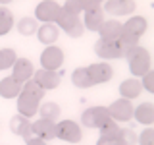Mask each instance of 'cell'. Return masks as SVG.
<instances>
[{
    "label": "cell",
    "instance_id": "obj_18",
    "mask_svg": "<svg viewBox=\"0 0 154 145\" xmlns=\"http://www.w3.org/2000/svg\"><path fill=\"white\" fill-rule=\"evenodd\" d=\"M37 35H38V41H41L42 45L50 47V45H54L58 41V37H60V27H56V23H45V25H41L37 29Z\"/></svg>",
    "mask_w": 154,
    "mask_h": 145
},
{
    "label": "cell",
    "instance_id": "obj_3",
    "mask_svg": "<svg viewBox=\"0 0 154 145\" xmlns=\"http://www.w3.org/2000/svg\"><path fill=\"white\" fill-rule=\"evenodd\" d=\"M108 120H110V114L106 106H91L81 114V122H83L85 128H100Z\"/></svg>",
    "mask_w": 154,
    "mask_h": 145
},
{
    "label": "cell",
    "instance_id": "obj_9",
    "mask_svg": "<svg viewBox=\"0 0 154 145\" xmlns=\"http://www.w3.org/2000/svg\"><path fill=\"white\" fill-rule=\"evenodd\" d=\"M35 74V66H33L31 60H27V58H17L16 62H14L12 66V77L19 83H25L29 81Z\"/></svg>",
    "mask_w": 154,
    "mask_h": 145
},
{
    "label": "cell",
    "instance_id": "obj_23",
    "mask_svg": "<svg viewBox=\"0 0 154 145\" xmlns=\"http://www.w3.org/2000/svg\"><path fill=\"white\" fill-rule=\"evenodd\" d=\"M37 112L41 114V118L50 120V122H56V120L60 118L62 110H60V106H58L56 103H45V105H41V106H38V110H37Z\"/></svg>",
    "mask_w": 154,
    "mask_h": 145
},
{
    "label": "cell",
    "instance_id": "obj_20",
    "mask_svg": "<svg viewBox=\"0 0 154 145\" xmlns=\"http://www.w3.org/2000/svg\"><path fill=\"white\" fill-rule=\"evenodd\" d=\"M133 118L139 124L152 126L154 124V105L152 103H141L137 108H133Z\"/></svg>",
    "mask_w": 154,
    "mask_h": 145
},
{
    "label": "cell",
    "instance_id": "obj_22",
    "mask_svg": "<svg viewBox=\"0 0 154 145\" xmlns=\"http://www.w3.org/2000/svg\"><path fill=\"white\" fill-rule=\"evenodd\" d=\"M71 81H73L75 87H79V89H89V87H93V79H91L89 72H87V68H77L73 70V74H71Z\"/></svg>",
    "mask_w": 154,
    "mask_h": 145
},
{
    "label": "cell",
    "instance_id": "obj_24",
    "mask_svg": "<svg viewBox=\"0 0 154 145\" xmlns=\"http://www.w3.org/2000/svg\"><path fill=\"white\" fill-rule=\"evenodd\" d=\"M77 21H81L79 16H73V14L66 12V10H60V14H58V18H56V27H62L64 31H67V29H71Z\"/></svg>",
    "mask_w": 154,
    "mask_h": 145
},
{
    "label": "cell",
    "instance_id": "obj_28",
    "mask_svg": "<svg viewBox=\"0 0 154 145\" xmlns=\"http://www.w3.org/2000/svg\"><path fill=\"white\" fill-rule=\"evenodd\" d=\"M16 60H17V56H16L14 48H0V72L10 70Z\"/></svg>",
    "mask_w": 154,
    "mask_h": 145
},
{
    "label": "cell",
    "instance_id": "obj_29",
    "mask_svg": "<svg viewBox=\"0 0 154 145\" xmlns=\"http://www.w3.org/2000/svg\"><path fill=\"white\" fill-rule=\"evenodd\" d=\"M135 143H137V134L129 128H125V130L119 128V134L116 137V145H135Z\"/></svg>",
    "mask_w": 154,
    "mask_h": 145
},
{
    "label": "cell",
    "instance_id": "obj_16",
    "mask_svg": "<svg viewBox=\"0 0 154 145\" xmlns=\"http://www.w3.org/2000/svg\"><path fill=\"white\" fill-rule=\"evenodd\" d=\"M104 23V10L100 6L85 10V18H83V27L89 31H98L100 25Z\"/></svg>",
    "mask_w": 154,
    "mask_h": 145
},
{
    "label": "cell",
    "instance_id": "obj_37",
    "mask_svg": "<svg viewBox=\"0 0 154 145\" xmlns=\"http://www.w3.org/2000/svg\"><path fill=\"white\" fill-rule=\"evenodd\" d=\"M96 145H116V139H108V137H98Z\"/></svg>",
    "mask_w": 154,
    "mask_h": 145
},
{
    "label": "cell",
    "instance_id": "obj_5",
    "mask_svg": "<svg viewBox=\"0 0 154 145\" xmlns=\"http://www.w3.org/2000/svg\"><path fill=\"white\" fill-rule=\"evenodd\" d=\"M133 108L135 106L131 105V101L118 99L108 106V114L114 122H129V120L133 118Z\"/></svg>",
    "mask_w": 154,
    "mask_h": 145
},
{
    "label": "cell",
    "instance_id": "obj_15",
    "mask_svg": "<svg viewBox=\"0 0 154 145\" xmlns=\"http://www.w3.org/2000/svg\"><path fill=\"white\" fill-rule=\"evenodd\" d=\"M104 10L110 16H129L135 10V0H108Z\"/></svg>",
    "mask_w": 154,
    "mask_h": 145
},
{
    "label": "cell",
    "instance_id": "obj_25",
    "mask_svg": "<svg viewBox=\"0 0 154 145\" xmlns=\"http://www.w3.org/2000/svg\"><path fill=\"white\" fill-rule=\"evenodd\" d=\"M116 43H118V47H119L122 58H125V56H127V54L133 50L135 47H139V39H135V37H129V35H125V33H122V37H119Z\"/></svg>",
    "mask_w": 154,
    "mask_h": 145
},
{
    "label": "cell",
    "instance_id": "obj_39",
    "mask_svg": "<svg viewBox=\"0 0 154 145\" xmlns=\"http://www.w3.org/2000/svg\"><path fill=\"white\" fill-rule=\"evenodd\" d=\"M10 2H14V0H0V4H10Z\"/></svg>",
    "mask_w": 154,
    "mask_h": 145
},
{
    "label": "cell",
    "instance_id": "obj_1",
    "mask_svg": "<svg viewBox=\"0 0 154 145\" xmlns=\"http://www.w3.org/2000/svg\"><path fill=\"white\" fill-rule=\"evenodd\" d=\"M125 58H127L131 74L137 77H143L148 70H152L150 68V54H148V50L144 47H135Z\"/></svg>",
    "mask_w": 154,
    "mask_h": 145
},
{
    "label": "cell",
    "instance_id": "obj_12",
    "mask_svg": "<svg viewBox=\"0 0 154 145\" xmlns=\"http://www.w3.org/2000/svg\"><path fill=\"white\" fill-rule=\"evenodd\" d=\"M94 52L98 54L102 60H116V58H122V52H119V47L116 41H104V39H98L94 45Z\"/></svg>",
    "mask_w": 154,
    "mask_h": 145
},
{
    "label": "cell",
    "instance_id": "obj_8",
    "mask_svg": "<svg viewBox=\"0 0 154 145\" xmlns=\"http://www.w3.org/2000/svg\"><path fill=\"white\" fill-rule=\"evenodd\" d=\"M33 79L37 81L38 85H41V89L45 91H52V89H56L58 85H60V81H62V76H60V72H52V70H37L35 74H33Z\"/></svg>",
    "mask_w": 154,
    "mask_h": 145
},
{
    "label": "cell",
    "instance_id": "obj_34",
    "mask_svg": "<svg viewBox=\"0 0 154 145\" xmlns=\"http://www.w3.org/2000/svg\"><path fill=\"white\" fill-rule=\"evenodd\" d=\"M141 85H143V89L148 91V93H154V72H152V70H148L146 74L143 76Z\"/></svg>",
    "mask_w": 154,
    "mask_h": 145
},
{
    "label": "cell",
    "instance_id": "obj_36",
    "mask_svg": "<svg viewBox=\"0 0 154 145\" xmlns=\"http://www.w3.org/2000/svg\"><path fill=\"white\" fill-rule=\"evenodd\" d=\"M100 2H102V0H81V4H83V12H85V10L100 6Z\"/></svg>",
    "mask_w": 154,
    "mask_h": 145
},
{
    "label": "cell",
    "instance_id": "obj_6",
    "mask_svg": "<svg viewBox=\"0 0 154 145\" xmlns=\"http://www.w3.org/2000/svg\"><path fill=\"white\" fill-rule=\"evenodd\" d=\"M60 10L62 6L58 2H54V0H42L35 8V19L37 21H45V23H52V21H56Z\"/></svg>",
    "mask_w": 154,
    "mask_h": 145
},
{
    "label": "cell",
    "instance_id": "obj_30",
    "mask_svg": "<svg viewBox=\"0 0 154 145\" xmlns=\"http://www.w3.org/2000/svg\"><path fill=\"white\" fill-rule=\"evenodd\" d=\"M98 130H100V137H108V139H116L118 134H119V126L116 124L112 118H110L106 124H102Z\"/></svg>",
    "mask_w": 154,
    "mask_h": 145
},
{
    "label": "cell",
    "instance_id": "obj_10",
    "mask_svg": "<svg viewBox=\"0 0 154 145\" xmlns=\"http://www.w3.org/2000/svg\"><path fill=\"white\" fill-rule=\"evenodd\" d=\"M31 132L35 134V137L42 139V141H50L56 139V122L38 118L37 122H31Z\"/></svg>",
    "mask_w": 154,
    "mask_h": 145
},
{
    "label": "cell",
    "instance_id": "obj_2",
    "mask_svg": "<svg viewBox=\"0 0 154 145\" xmlns=\"http://www.w3.org/2000/svg\"><path fill=\"white\" fill-rule=\"evenodd\" d=\"M56 137L64 139L67 143H79L83 137V130L73 120H62L56 124Z\"/></svg>",
    "mask_w": 154,
    "mask_h": 145
},
{
    "label": "cell",
    "instance_id": "obj_19",
    "mask_svg": "<svg viewBox=\"0 0 154 145\" xmlns=\"http://www.w3.org/2000/svg\"><path fill=\"white\" fill-rule=\"evenodd\" d=\"M143 91V85L139 79H135V77H131V79H123L122 83H119V95H122V99H137L139 95H141Z\"/></svg>",
    "mask_w": 154,
    "mask_h": 145
},
{
    "label": "cell",
    "instance_id": "obj_13",
    "mask_svg": "<svg viewBox=\"0 0 154 145\" xmlns=\"http://www.w3.org/2000/svg\"><path fill=\"white\" fill-rule=\"evenodd\" d=\"M146 27H148L146 18H143V16H133V18H129L127 21H125L123 33H125V35H129V37L141 39V37L144 35V31H146Z\"/></svg>",
    "mask_w": 154,
    "mask_h": 145
},
{
    "label": "cell",
    "instance_id": "obj_14",
    "mask_svg": "<svg viewBox=\"0 0 154 145\" xmlns=\"http://www.w3.org/2000/svg\"><path fill=\"white\" fill-rule=\"evenodd\" d=\"M98 33H100V39H104V41H118L123 33V25L116 19H104Z\"/></svg>",
    "mask_w": 154,
    "mask_h": 145
},
{
    "label": "cell",
    "instance_id": "obj_26",
    "mask_svg": "<svg viewBox=\"0 0 154 145\" xmlns=\"http://www.w3.org/2000/svg\"><path fill=\"white\" fill-rule=\"evenodd\" d=\"M16 29L19 33H21V35H33V33H37V29H38V23H37V19L35 18H21L17 21V25H16Z\"/></svg>",
    "mask_w": 154,
    "mask_h": 145
},
{
    "label": "cell",
    "instance_id": "obj_7",
    "mask_svg": "<svg viewBox=\"0 0 154 145\" xmlns=\"http://www.w3.org/2000/svg\"><path fill=\"white\" fill-rule=\"evenodd\" d=\"M38 106H41V99L31 93H25V91H21V93L17 95V112L21 116H25V118H31V116L37 114Z\"/></svg>",
    "mask_w": 154,
    "mask_h": 145
},
{
    "label": "cell",
    "instance_id": "obj_27",
    "mask_svg": "<svg viewBox=\"0 0 154 145\" xmlns=\"http://www.w3.org/2000/svg\"><path fill=\"white\" fill-rule=\"evenodd\" d=\"M14 27V16L8 8H0V37L8 35Z\"/></svg>",
    "mask_w": 154,
    "mask_h": 145
},
{
    "label": "cell",
    "instance_id": "obj_32",
    "mask_svg": "<svg viewBox=\"0 0 154 145\" xmlns=\"http://www.w3.org/2000/svg\"><path fill=\"white\" fill-rule=\"evenodd\" d=\"M62 10H66V12L73 14V16H79L81 12H83V4H81V0H66Z\"/></svg>",
    "mask_w": 154,
    "mask_h": 145
},
{
    "label": "cell",
    "instance_id": "obj_21",
    "mask_svg": "<svg viewBox=\"0 0 154 145\" xmlns=\"http://www.w3.org/2000/svg\"><path fill=\"white\" fill-rule=\"evenodd\" d=\"M21 85L19 81H16L12 76L0 79V97L4 99H17V95L21 93Z\"/></svg>",
    "mask_w": 154,
    "mask_h": 145
},
{
    "label": "cell",
    "instance_id": "obj_35",
    "mask_svg": "<svg viewBox=\"0 0 154 145\" xmlns=\"http://www.w3.org/2000/svg\"><path fill=\"white\" fill-rule=\"evenodd\" d=\"M67 35H69L71 39H79V37H83V33H85V27H83V21H77L71 29H67Z\"/></svg>",
    "mask_w": 154,
    "mask_h": 145
},
{
    "label": "cell",
    "instance_id": "obj_31",
    "mask_svg": "<svg viewBox=\"0 0 154 145\" xmlns=\"http://www.w3.org/2000/svg\"><path fill=\"white\" fill-rule=\"evenodd\" d=\"M21 91H25V93H31V95H35V97H38V99H42L45 97V91L41 89V85L37 83L35 79H29V81H25V83L21 85Z\"/></svg>",
    "mask_w": 154,
    "mask_h": 145
},
{
    "label": "cell",
    "instance_id": "obj_11",
    "mask_svg": "<svg viewBox=\"0 0 154 145\" xmlns=\"http://www.w3.org/2000/svg\"><path fill=\"white\" fill-rule=\"evenodd\" d=\"M87 72H89L91 79H93V83H106V81H110L114 77V68L108 64V62H98V64H91L87 68Z\"/></svg>",
    "mask_w": 154,
    "mask_h": 145
},
{
    "label": "cell",
    "instance_id": "obj_17",
    "mask_svg": "<svg viewBox=\"0 0 154 145\" xmlns=\"http://www.w3.org/2000/svg\"><path fill=\"white\" fill-rule=\"evenodd\" d=\"M10 130H12V134H16L23 139H29L31 134H33L31 132V120L25 118V116H21V114H16L10 120Z\"/></svg>",
    "mask_w": 154,
    "mask_h": 145
},
{
    "label": "cell",
    "instance_id": "obj_38",
    "mask_svg": "<svg viewBox=\"0 0 154 145\" xmlns=\"http://www.w3.org/2000/svg\"><path fill=\"white\" fill-rule=\"evenodd\" d=\"M25 141H27V145H46V141H42V139H38V137H29Z\"/></svg>",
    "mask_w": 154,
    "mask_h": 145
},
{
    "label": "cell",
    "instance_id": "obj_33",
    "mask_svg": "<svg viewBox=\"0 0 154 145\" xmlns=\"http://www.w3.org/2000/svg\"><path fill=\"white\" fill-rule=\"evenodd\" d=\"M137 141H139V145H154V130L148 126L146 130H143L137 135Z\"/></svg>",
    "mask_w": 154,
    "mask_h": 145
},
{
    "label": "cell",
    "instance_id": "obj_4",
    "mask_svg": "<svg viewBox=\"0 0 154 145\" xmlns=\"http://www.w3.org/2000/svg\"><path fill=\"white\" fill-rule=\"evenodd\" d=\"M62 64H64V50H62V48L50 45L41 52V68L42 70L58 72V68Z\"/></svg>",
    "mask_w": 154,
    "mask_h": 145
}]
</instances>
